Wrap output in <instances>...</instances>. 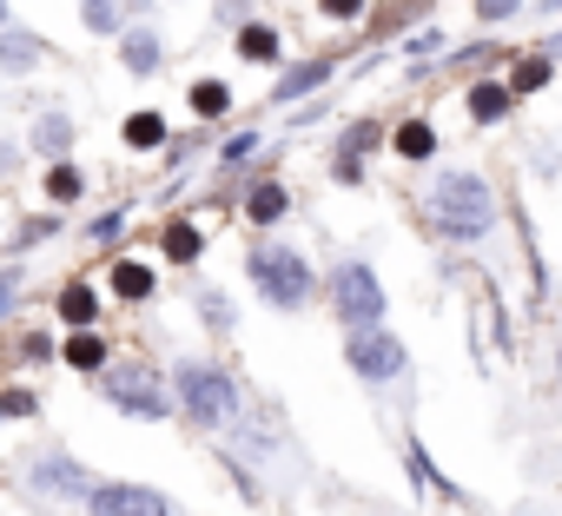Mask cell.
<instances>
[{"mask_svg":"<svg viewBox=\"0 0 562 516\" xmlns=\"http://www.w3.org/2000/svg\"><path fill=\"white\" fill-rule=\"evenodd\" d=\"M199 312H205V325H212V332H232V305H225L218 292H205V299H199Z\"/></svg>","mask_w":562,"mask_h":516,"instance_id":"4dcf8cb0","label":"cell"},{"mask_svg":"<svg viewBox=\"0 0 562 516\" xmlns=\"http://www.w3.org/2000/svg\"><path fill=\"white\" fill-rule=\"evenodd\" d=\"M67 364H74V371H100V364H106V345H100L93 332H80V338H67Z\"/></svg>","mask_w":562,"mask_h":516,"instance_id":"603a6c76","label":"cell"},{"mask_svg":"<svg viewBox=\"0 0 562 516\" xmlns=\"http://www.w3.org/2000/svg\"><path fill=\"white\" fill-rule=\"evenodd\" d=\"M424 218L450 245H483L503 225V199H496V186L476 166H443L430 179V192H424Z\"/></svg>","mask_w":562,"mask_h":516,"instance_id":"6da1fadb","label":"cell"},{"mask_svg":"<svg viewBox=\"0 0 562 516\" xmlns=\"http://www.w3.org/2000/svg\"><path fill=\"white\" fill-rule=\"evenodd\" d=\"M205 251V238H199V225H186V218H172L166 225V258L172 266H192V258Z\"/></svg>","mask_w":562,"mask_h":516,"instance_id":"d6986e66","label":"cell"},{"mask_svg":"<svg viewBox=\"0 0 562 516\" xmlns=\"http://www.w3.org/2000/svg\"><path fill=\"white\" fill-rule=\"evenodd\" d=\"M87 516H172V503L146 483H93Z\"/></svg>","mask_w":562,"mask_h":516,"instance_id":"52a82bcc","label":"cell"},{"mask_svg":"<svg viewBox=\"0 0 562 516\" xmlns=\"http://www.w3.org/2000/svg\"><path fill=\"white\" fill-rule=\"evenodd\" d=\"M106 397H113L126 417H146V424H159V417L172 411L153 371H106Z\"/></svg>","mask_w":562,"mask_h":516,"instance_id":"8992f818","label":"cell"},{"mask_svg":"<svg viewBox=\"0 0 562 516\" xmlns=\"http://www.w3.org/2000/svg\"><path fill=\"white\" fill-rule=\"evenodd\" d=\"M34 483H41V490H60V496H93V490H87V470L67 463V457H47V463L34 470Z\"/></svg>","mask_w":562,"mask_h":516,"instance_id":"e0dca14e","label":"cell"},{"mask_svg":"<svg viewBox=\"0 0 562 516\" xmlns=\"http://www.w3.org/2000/svg\"><path fill=\"white\" fill-rule=\"evenodd\" d=\"M251 153H258V133H232V139H225V153H218V159H225V166H245V159H251Z\"/></svg>","mask_w":562,"mask_h":516,"instance_id":"f546056e","label":"cell"},{"mask_svg":"<svg viewBox=\"0 0 562 516\" xmlns=\"http://www.w3.org/2000/svg\"><path fill=\"white\" fill-rule=\"evenodd\" d=\"M172 391H179V404H186L192 424H205V430L238 424V378H232L225 364H199V358H186V364L172 371Z\"/></svg>","mask_w":562,"mask_h":516,"instance_id":"3957f363","label":"cell"},{"mask_svg":"<svg viewBox=\"0 0 562 516\" xmlns=\"http://www.w3.org/2000/svg\"><path fill=\"white\" fill-rule=\"evenodd\" d=\"M41 54H47V41L21 34V27H0V74H34Z\"/></svg>","mask_w":562,"mask_h":516,"instance_id":"7c38bea8","label":"cell"},{"mask_svg":"<svg viewBox=\"0 0 562 516\" xmlns=\"http://www.w3.org/2000/svg\"><path fill=\"white\" fill-rule=\"evenodd\" d=\"M529 8V0H476V27H503V21H516Z\"/></svg>","mask_w":562,"mask_h":516,"instance_id":"d4e9b609","label":"cell"},{"mask_svg":"<svg viewBox=\"0 0 562 516\" xmlns=\"http://www.w3.org/2000/svg\"><path fill=\"white\" fill-rule=\"evenodd\" d=\"M411 476H417V483H424V490H443V496H457V490H450V483H443V476H437V463H430V457H424V444H411Z\"/></svg>","mask_w":562,"mask_h":516,"instance_id":"4316f807","label":"cell"},{"mask_svg":"<svg viewBox=\"0 0 562 516\" xmlns=\"http://www.w3.org/2000/svg\"><path fill=\"white\" fill-rule=\"evenodd\" d=\"M318 8H325V21H358L364 0H318Z\"/></svg>","mask_w":562,"mask_h":516,"instance_id":"1f68e13d","label":"cell"},{"mask_svg":"<svg viewBox=\"0 0 562 516\" xmlns=\"http://www.w3.org/2000/svg\"><path fill=\"white\" fill-rule=\"evenodd\" d=\"M192 113H199V120H225V113H232V87H225V80H199V87H192Z\"/></svg>","mask_w":562,"mask_h":516,"instance_id":"44dd1931","label":"cell"},{"mask_svg":"<svg viewBox=\"0 0 562 516\" xmlns=\"http://www.w3.org/2000/svg\"><path fill=\"white\" fill-rule=\"evenodd\" d=\"M285 212H292V192L278 186V179H258V186H251V199H245V218H251V225H278Z\"/></svg>","mask_w":562,"mask_h":516,"instance_id":"9a60e30c","label":"cell"},{"mask_svg":"<svg viewBox=\"0 0 562 516\" xmlns=\"http://www.w3.org/2000/svg\"><path fill=\"white\" fill-rule=\"evenodd\" d=\"M331 80V60H299V67H285L278 74V87H271V100L278 106H292V100H305V93H318Z\"/></svg>","mask_w":562,"mask_h":516,"instance_id":"9c48e42d","label":"cell"},{"mask_svg":"<svg viewBox=\"0 0 562 516\" xmlns=\"http://www.w3.org/2000/svg\"><path fill=\"white\" fill-rule=\"evenodd\" d=\"M345 364H351L364 384H397V378L411 371V351H404L397 332L371 325V332H345Z\"/></svg>","mask_w":562,"mask_h":516,"instance_id":"5b68a950","label":"cell"},{"mask_svg":"<svg viewBox=\"0 0 562 516\" xmlns=\"http://www.w3.org/2000/svg\"><path fill=\"white\" fill-rule=\"evenodd\" d=\"M536 14H549V21H562V0H536Z\"/></svg>","mask_w":562,"mask_h":516,"instance_id":"d590c367","label":"cell"},{"mask_svg":"<svg viewBox=\"0 0 562 516\" xmlns=\"http://www.w3.org/2000/svg\"><path fill=\"white\" fill-rule=\"evenodd\" d=\"M47 199L74 205V199H80V172H74V166H54V172H47Z\"/></svg>","mask_w":562,"mask_h":516,"instance_id":"484cf974","label":"cell"},{"mask_svg":"<svg viewBox=\"0 0 562 516\" xmlns=\"http://www.w3.org/2000/svg\"><path fill=\"white\" fill-rule=\"evenodd\" d=\"M549 80H555V54H549V47H536V54H522V60L509 67V87H516V100L542 93Z\"/></svg>","mask_w":562,"mask_h":516,"instance_id":"4fadbf2b","label":"cell"},{"mask_svg":"<svg viewBox=\"0 0 562 516\" xmlns=\"http://www.w3.org/2000/svg\"><path fill=\"white\" fill-rule=\"evenodd\" d=\"M218 14H225V21H238V27H245V0H225V8H218Z\"/></svg>","mask_w":562,"mask_h":516,"instance_id":"e575fe53","label":"cell"},{"mask_svg":"<svg viewBox=\"0 0 562 516\" xmlns=\"http://www.w3.org/2000/svg\"><path fill=\"white\" fill-rule=\"evenodd\" d=\"M443 47H450V41H443L437 27H424V34H411V41H404V54H411V60H437Z\"/></svg>","mask_w":562,"mask_h":516,"instance_id":"83f0119b","label":"cell"},{"mask_svg":"<svg viewBox=\"0 0 562 516\" xmlns=\"http://www.w3.org/2000/svg\"><path fill=\"white\" fill-rule=\"evenodd\" d=\"M21 285H27V272H21V266H8V272H0V318H8V312H14V299H21Z\"/></svg>","mask_w":562,"mask_h":516,"instance_id":"f1b7e54d","label":"cell"},{"mask_svg":"<svg viewBox=\"0 0 562 516\" xmlns=\"http://www.w3.org/2000/svg\"><path fill=\"white\" fill-rule=\"evenodd\" d=\"M391 153H397L404 166H424V159L437 153V126H430V120H404V126L391 133Z\"/></svg>","mask_w":562,"mask_h":516,"instance_id":"5bb4252c","label":"cell"},{"mask_svg":"<svg viewBox=\"0 0 562 516\" xmlns=\"http://www.w3.org/2000/svg\"><path fill=\"white\" fill-rule=\"evenodd\" d=\"M34 411V391H8V397H0V417H27Z\"/></svg>","mask_w":562,"mask_h":516,"instance_id":"d6a6232c","label":"cell"},{"mask_svg":"<svg viewBox=\"0 0 562 516\" xmlns=\"http://www.w3.org/2000/svg\"><path fill=\"white\" fill-rule=\"evenodd\" d=\"M80 21H87L93 34H113V27H120V0H80Z\"/></svg>","mask_w":562,"mask_h":516,"instance_id":"cb8c5ba5","label":"cell"},{"mask_svg":"<svg viewBox=\"0 0 562 516\" xmlns=\"http://www.w3.org/2000/svg\"><path fill=\"white\" fill-rule=\"evenodd\" d=\"M60 318H67L74 332H93V318H100V292H93L87 279H74V285L60 292Z\"/></svg>","mask_w":562,"mask_h":516,"instance_id":"2e32d148","label":"cell"},{"mask_svg":"<svg viewBox=\"0 0 562 516\" xmlns=\"http://www.w3.org/2000/svg\"><path fill=\"white\" fill-rule=\"evenodd\" d=\"M120 133H126V146H133V153H153V146H166V120H159V113H133Z\"/></svg>","mask_w":562,"mask_h":516,"instance_id":"7402d4cb","label":"cell"},{"mask_svg":"<svg viewBox=\"0 0 562 516\" xmlns=\"http://www.w3.org/2000/svg\"><path fill=\"white\" fill-rule=\"evenodd\" d=\"M113 292L120 299H153V266H133V258H120V266H113Z\"/></svg>","mask_w":562,"mask_h":516,"instance_id":"ffe728a7","label":"cell"},{"mask_svg":"<svg viewBox=\"0 0 562 516\" xmlns=\"http://www.w3.org/2000/svg\"><path fill=\"white\" fill-rule=\"evenodd\" d=\"M245 279L258 285V299H265L271 312H305L312 292H318L305 251H292V245H258V251L245 258Z\"/></svg>","mask_w":562,"mask_h":516,"instance_id":"7a4b0ae2","label":"cell"},{"mask_svg":"<svg viewBox=\"0 0 562 516\" xmlns=\"http://www.w3.org/2000/svg\"><path fill=\"white\" fill-rule=\"evenodd\" d=\"M120 225H126V212H106V218L93 225V238H120Z\"/></svg>","mask_w":562,"mask_h":516,"instance_id":"836d02e7","label":"cell"},{"mask_svg":"<svg viewBox=\"0 0 562 516\" xmlns=\"http://www.w3.org/2000/svg\"><path fill=\"white\" fill-rule=\"evenodd\" d=\"M0 172H14V146H0Z\"/></svg>","mask_w":562,"mask_h":516,"instance_id":"8d00e7d4","label":"cell"},{"mask_svg":"<svg viewBox=\"0 0 562 516\" xmlns=\"http://www.w3.org/2000/svg\"><path fill=\"white\" fill-rule=\"evenodd\" d=\"M331 312H338L345 332H371V325H384L391 299H384V279L364 266V258H345V266L331 272Z\"/></svg>","mask_w":562,"mask_h":516,"instance_id":"277c9868","label":"cell"},{"mask_svg":"<svg viewBox=\"0 0 562 516\" xmlns=\"http://www.w3.org/2000/svg\"><path fill=\"white\" fill-rule=\"evenodd\" d=\"M74 146V120L67 113H41L34 120V153H67Z\"/></svg>","mask_w":562,"mask_h":516,"instance_id":"ac0fdd59","label":"cell"},{"mask_svg":"<svg viewBox=\"0 0 562 516\" xmlns=\"http://www.w3.org/2000/svg\"><path fill=\"white\" fill-rule=\"evenodd\" d=\"M232 47H238V60H251V67H278V54H285V41H278V27H265V21H245Z\"/></svg>","mask_w":562,"mask_h":516,"instance_id":"30bf717a","label":"cell"},{"mask_svg":"<svg viewBox=\"0 0 562 516\" xmlns=\"http://www.w3.org/2000/svg\"><path fill=\"white\" fill-rule=\"evenodd\" d=\"M0 27H14V21H8V0H0Z\"/></svg>","mask_w":562,"mask_h":516,"instance_id":"f35d334b","label":"cell"},{"mask_svg":"<svg viewBox=\"0 0 562 516\" xmlns=\"http://www.w3.org/2000/svg\"><path fill=\"white\" fill-rule=\"evenodd\" d=\"M549 54H555V60H562V34H555V41H549Z\"/></svg>","mask_w":562,"mask_h":516,"instance_id":"74e56055","label":"cell"},{"mask_svg":"<svg viewBox=\"0 0 562 516\" xmlns=\"http://www.w3.org/2000/svg\"><path fill=\"white\" fill-rule=\"evenodd\" d=\"M159 60H166V54H159V34H153V27H126V41H120V67L146 80V74H159Z\"/></svg>","mask_w":562,"mask_h":516,"instance_id":"8fae6325","label":"cell"},{"mask_svg":"<svg viewBox=\"0 0 562 516\" xmlns=\"http://www.w3.org/2000/svg\"><path fill=\"white\" fill-rule=\"evenodd\" d=\"M463 106H470L476 126H503V120L516 113V87H509V80H470Z\"/></svg>","mask_w":562,"mask_h":516,"instance_id":"ba28073f","label":"cell"},{"mask_svg":"<svg viewBox=\"0 0 562 516\" xmlns=\"http://www.w3.org/2000/svg\"><path fill=\"white\" fill-rule=\"evenodd\" d=\"M133 8H139V14H146V8H153V0H133Z\"/></svg>","mask_w":562,"mask_h":516,"instance_id":"ab89813d","label":"cell"}]
</instances>
